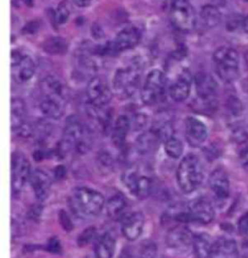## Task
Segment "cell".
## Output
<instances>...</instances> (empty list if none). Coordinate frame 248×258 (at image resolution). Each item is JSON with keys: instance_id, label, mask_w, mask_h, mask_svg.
<instances>
[{"instance_id": "obj_37", "label": "cell", "mask_w": 248, "mask_h": 258, "mask_svg": "<svg viewBox=\"0 0 248 258\" xmlns=\"http://www.w3.org/2000/svg\"><path fill=\"white\" fill-rule=\"evenodd\" d=\"M227 107L230 113L234 116H238L241 114L243 110V106L241 102L236 97H230L227 101Z\"/></svg>"}, {"instance_id": "obj_50", "label": "cell", "mask_w": 248, "mask_h": 258, "mask_svg": "<svg viewBox=\"0 0 248 258\" xmlns=\"http://www.w3.org/2000/svg\"><path fill=\"white\" fill-rule=\"evenodd\" d=\"M65 173H66V170H65V167L64 166H62V165H59L57 167V169H56V172H55V174H56V177L57 178H62V177L65 175Z\"/></svg>"}, {"instance_id": "obj_29", "label": "cell", "mask_w": 248, "mask_h": 258, "mask_svg": "<svg viewBox=\"0 0 248 258\" xmlns=\"http://www.w3.org/2000/svg\"><path fill=\"white\" fill-rule=\"evenodd\" d=\"M14 69H17V80L20 82H26L34 76L35 64L31 57L24 55L22 62Z\"/></svg>"}, {"instance_id": "obj_5", "label": "cell", "mask_w": 248, "mask_h": 258, "mask_svg": "<svg viewBox=\"0 0 248 258\" xmlns=\"http://www.w3.org/2000/svg\"><path fill=\"white\" fill-rule=\"evenodd\" d=\"M167 78L160 70L152 71L142 89V103L146 106H154L161 102L166 93Z\"/></svg>"}, {"instance_id": "obj_23", "label": "cell", "mask_w": 248, "mask_h": 258, "mask_svg": "<svg viewBox=\"0 0 248 258\" xmlns=\"http://www.w3.org/2000/svg\"><path fill=\"white\" fill-rule=\"evenodd\" d=\"M116 249V239L110 232L99 237L95 244L96 258H113Z\"/></svg>"}, {"instance_id": "obj_1", "label": "cell", "mask_w": 248, "mask_h": 258, "mask_svg": "<svg viewBox=\"0 0 248 258\" xmlns=\"http://www.w3.org/2000/svg\"><path fill=\"white\" fill-rule=\"evenodd\" d=\"M70 204L72 210L81 218L98 216L105 206V198L99 191L88 188H77L73 190Z\"/></svg>"}, {"instance_id": "obj_16", "label": "cell", "mask_w": 248, "mask_h": 258, "mask_svg": "<svg viewBox=\"0 0 248 258\" xmlns=\"http://www.w3.org/2000/svg\"><path fill=\"white\" fill-rule=\"evenodd\" d=\"M141 40V32L136 27H127L118 33L113 46L116 53L125 51L136 47Z\"/></svg>"}, {"instance_id": "obj_3", "label": "cell", "mask_w": 248, "mask_h": 258, "mask_svg": "<svg viewBox=\"0 0 248 258\" xmlns=\"http://www.w3.org/2000/svg\"><path fill=\"white\" fill-rule=\"evenodd\" d=\"M142 75L141 61H134L125 68H119L116 72L113 87L118 97L128 98L136 92Z\"/></svg>"}, {"instance_id": "obj_48", "label": "cell", "mask_w": 248, "mask_h": 258, "mask_svg": "<svg viewBox=\"0 0 248 258\" xmlns=\"http://www.w3.org/2000/svg\"><path fill=\"white\" fill-rule=\"evenodd\" d=\"M75 5H77L80 8H85L88 7L91 3V0H72Z\"/></svg>"}, {"instance_id": "obj_9", "label": "cell", "mask_w": 248, "mask_h": 258, "mask_svg": "<svg viewBox=\"0 0 248 258\" xmlns=\"http://www.w3.org/2000/svg\"><path fill=\"white\" fill-rule=\"evenodd\" d=\"M86 96L91 106L101 108L111 102L113 93L102 78L93 77L87 83Z\"/></svg>"}, {"instance_id": "obj_15", "label": "cell", "mask_w": 248, "mask_h": 258, "mask_svg": "<svg viewBox=\"0 0 248 258\" xmlns=\"http://www.w3.org/2000/svg\"><path fill=\"white\" fill-rule=\"evenodd\" d=\"M210 188L218 200H227L230 196V180L227 172L222 168H217L212 172L209 179Z\"/></svg>"}, {"instance_id": "obj_13", "label": "cell", "mask_w": 248, "mask_h": 258, "mask_svg": "<svg viewBox=\"0 0 248 258\" xmlns=\"http://www.w3.org/2000/svg\"><path fill=\"white\" fill-rule=\"evenodd\" d=\"M194 81L198 97L205 103L213 104L217 92V83L215 80L211 75L200 72L195 76Z\"/></svg>"}, {"instance_id": "obj_17", "label": "cell", "mask_w": 248, "mask_h": 258, "mask_svg": "<svg viewBox=\"0 0 248 258\" xmlns=\"http://www.w3.org/2000/svg\"><path fill=\"white\" fill-rule=\"evenodd\" d=\"M191 74L188 70H183L177 80L173 82L170 86L169 92L171 98L175 102H182L188 98L191 90Z\"/></svg>"}, {"instance_id": "obj_14", "label": "cell", "mask_w": 248, "mask_h": 258, "mask_svg": "<svg viewBox=\"0 0 248 258\" xmlns=\"http://www.w3.org/2000/svg\"><path fill=\"white\" fill-rule=\"evenodd\" d=\"M121 223L122 234L129 241L137 240L142 233L144 226V217L140 212H134L124 216Z\"/></svg>"}, {"instance_id": "obj_35", "label": "cell", "mask_w": 248, "mask_h": 258, "mask_svg": "<svg viewBox=\"0 0 248 258\" xmlns=\"http://www.w3.org/2000/svg\"><path fill=\"white\" fill-rule=\"evenodd\" d=\"M97 237V231L96 228L93 226L87 227L86 229H84L81 235L78 238V244L79 246H84L88 244H90L93 240L96 239Z\"/></svg>"}, {"instance_id": "obj_26", "label": "cell", "mask_w": 248, "mask_h": 258, "mask_svg": "<svg viewBox=\"0 0 248 258\" xmlns=\"http://www.w3.org/2000/svg\"><path fill=\"white\" fill-rule=\"evenodd\" d=\"M213 243L211 241V237L205 233L195 235L193 238V252L196 258H210Z\"/></svg>"}, {"instance_id": "obj_51", "label": "cell", "mask_w": 248, "mask_h": 258, "mask_svg": "<svg viewBox=\"0 0 248 258\" xmlns=\"http://www.w3.org/2000/svg\"><path fill=\"white\" fill-rule=\"evenodd\" d=\"M241 28H242L243 32H245V33H247L248 34V16L243 17L242 24H241Z\"/></svg>"}, {"instance_id": "obj_27", "label": "cell", "mask_w": 248, "mask_h": 258, "mask_svg": "<svg viewBox=\"0 0 248 258\" xmlns=\"http://www.w3.org/2000/svg\"><path fill=\"white\" fill-rule=\"evenodd\" d=\"M107 214L113 220H120L124 217L126 209V200L122 195H115L112 197L106 205Z\"/></svg>"}, {"instance_id": "obj_28", "label": "cell", "mask_w": 248, "mask_h": 258, "mask_svg": "<svg viewBox=\"0 0 248 258\" xmlns=\"http://www.w3.org/2000/svg\"><path fill=\"white\" fill-rule=\"evenodd\" d=\"M43 48L49 55H62L67 52L68 44L62 37H51L45 41Z\"/></svg>"}, {"instance_id": "obj_45", "label": "cell", "mask_w": 248, "mask_h": 258, "mask_svg": "<svg viewBox=\"0 0 248 258\" xmlns=\"http://www.w3.org/2000/svg\"><path fill=\"white\" fill-rule=\"evenodd\" d=\"M239 162L242 168L248 171V147L243 148L239 153Z\"/></svg>"}, {"instance_id": "obj_44", "label": "cell", "mask_w": 248, "mask_h": 258, "mask_svg": "<svg viewBox=\"0 0 248 258\" xmlns=\"http://www.w3.org/2000/svg\"><path fill=\"white\" fill-rule=\"evenodd\" d=\"M91 35L93 36L96 40H101L105 37V33L99 24H95L91 26Z\"/></svg>"}, {"instance_id": "obj_24", "label": "cell", "mask_w": 248, "mask_h": 258, "mask_svg": "<svg viewBox=\"0 0 248 258\" xmlns=\"http://www.w3.org/2000/svg\"><path fill=\"white\" fill-rule=\"evenodd\" d=\"M161 142L158 135L154 129L148 130L147 132L142 133L137 139L136 146L139 153L141 154H150L157 149V146Z\"/></svg>"}, {"instance_id": "obj_38", "label": "cell", "mask_w": 248, "mask_h": 258, "mask_svg": "<svg viewBox=\"0 0 248 258\" xmlns=\"http://www.w3.org/2000/svg\"><path fill=\"white\" fill-rule=\"evenodd\" d=\"M97 161L99 166L102 167L103 169H111L114 164V159L112 155L107 151H101L99 153Z\"/></svg>"}, {"instance_id": "obj_42", "label": "cell", "mask_w": 248, "mask_h": 258, "mask_svg": "<svg viewBox=\"0 0 248 258\" xmlns=\"http://www.w3.org/2000/svg\"><path fill=\"white\" fill-rule=\"evenodd\" d=\"M238 230L244 236H248V213L243 215L238 222Z\"/></svg>"}, {"instance_id": "obj_8", "label": "cell", "mask_w": 248, "mask_h": 258, "mask_svg": "<svg viewBox=\"0 0 248 258\" xmlns=\"http://www.w3.org/2000/svg\"><path fill=\"white\" fill-rule=\"evenodd\" d=\"M88 129L81 122L80 118L72 115L66 119L64 136L59 145V153L65 154L72 148H76L77 144L84 137Z\"/></svg>"}, {"instance_id": "obj_46", "label": "cell", "mask_w": 248, "mask_h": 258, "mask_svg": "<svg viewBox=\"0 0 248 258\" xmlns=\"http://www.w3.org/2000/svg\"><path fill=\"white\" fill-rule=\"evenodd\" d=\"M24 55H23L21 52H19L18 50H13L12 54H11V66L13 68L17 67L24 58Z\"/></svg>"}, {"instance_id": "obj_11", "label": "cell", "mask_w": 248, "mask_h": 258, "mask_svg": "<svg viewBox=\"0 0 248 258\" xmlns=\"http://www.w3.org/2000/svg\"><path fill=\"white\" fill-rule=\"evenodd\" d=\"M194 236L184 224H179L169 230L166 243L168 246L177 251H185L192 246Z\"/></svg>"}, {"instance_id": "obj_31", "label": "cell", "mask_w": 248, "mask_h": 258, "mask_svg": "<svg viewBox=\"0 0 248 258\" xmlns=\"http://www.w3.org/2000/svg\"><path fill=\"white\" fill-rule=\"evenodd\" d=\"M41 111L51 119H59L63 115L64 109L63 104L57 102L55 100L45 99L40 104Z\"/></svg>"}, {"instance_id": "obj_41", "label": "cell", "mask_w": 248, "mask_h": 258, "mask_svg": "<svg viewBox=\"0 0 248 258\" xmlns=\"http://www.w3.org/2000/svg\"><path fill=\"white\" fill-rule=\"evenodd\" d=\"M59 222L61 226L66 230V231H71L73 229V224H72L71 219L68 216V214L65 211H60L59 213Z\"/></svg>"}, {"instance_id": "obj_18", "label": "cell", "mask_w": 248, "mask_h": 258, "mask_svg": "<svg viewBox=\"0 0 248 258\" xmlns=\"http://www.w3.org/2000/svg\"><path fill=\"white\" fill-rule=\"evenodd\" d=\"M185 134L187 141L193 147L203 144L208 138V129L200 120L194 117L187 118L185 123Z\"/></svg>"}, {"instance_id": "obj_39", "label": "cell", "mask_w": 248, "mask_h": 258, "mask_svg": "<svg viewBox=\"0 0 248 258\" xmlns=\"http://www.w3.org/2000/svg\"><path fill=\"white\" fill-rule=\"evenodd\" d=\"M242 20L243 17L239 16V15H233L228 19L227 22V28L230 31H234L237 29L238 27H241V24H242Z\"/></svg>"}, {"instance_id": "obj_4", "label": "cell", "mask_w": 248, "mask_h": 258, "mask_svg": "<svg viewBox=\"0 0 248 258\" xmlns=\"http://www.w3.org/2000/svg\"><path fill=\"white\" fill-rule=\"evenodd\" d=\"M213 63L217 76L225 82L236 81L239 74V57L234 48L221 47L213 53Z\"/></svg>"}, {"instance_id": "obj_32", "label": "cell", "mask_w": 248, "mask_h": 258, "mask_svg": "<svg viewBox=\"0 0 248 258\" xmlns=\"http://www.w3.org/2000/svg\"><path fill=\"white\" fill-rule=\"evenodd\" d=\"M157 245L152 240H145L132 250L129 258H156Z\"/></svg>"}, {"instance_id": "obj_19", "label": "cell", "mask_w": 248, "mask_h": 258, "mask_svg": "<svg viewBox=\"0 0 248 258\" xmlns=\"http://www.w3.org/2000/svg\"><path fill=\"white\" fill-rule=\"evenodd\" d=\"M40 89L45 99H51L64 103L65 100V89L63 84L57 78L53 76L46 77L40 82Z\"/></svg>"}, {"instance_id": "obj_30", "label": "cell", "mask_w": 248, "mask_h": 258, "mask_svg": "<svg viewBox=\"0 0 248 258\" xmlns=\"http://www.w3.org/2000/svg\"><path fill=\"white\" fill-rule=\"evenodd\" d=\"M201 19L207 27L213 28L221 22V13L214 5H205L202 8Z\"/></svg>"}, {"instance_id": "obj_36", "label": "cell", "mask_w": 248, "mask_h": 258, "mask_svg": "<svg viewBox=\"0 0 248 258\" xmlns=\"http://www.w3.org/2000/svg\"><path fill=\"white\" fill-rule=\"evenodd\" d=\"M70 16V10L68 8L67 2L63 1L61 2L57 9V12L55 13V18L56 21L59 24H65Z\"/></svg>"}, {"instance_id": "obj_40", "label": "cell", "mask_w": 248, "mask_h": 258, "mask_svg": "<svg viewBox=\"0 0 248 258\" xmlns=\"http://www.w3.org/2000/svg\"><path fill=\"white\" fill-rule=\"evenodd\" d=\"M145 125H146V117L142 113H138L137 115H135L133 118L132 123H131V126H133L135 131L143 129L145 127Z\"/></svg>"}, {"instance_id": "obj_6", "label": "cell", "mask_w": 248, "mask_h": 258, "mask_svg": "<svg viewBox=\"0 0 248 258\" xmlns=\"http://www.w3.org/2000/svg\"><path fill=\"white\" fill-rule=\"evenodd\" d=\"M170 15L172 23L178 30L188 32L195 27V11L188 0H173Z\"/></svg>"}, {"instance_id": "obj_2", "label": "cell", "mask_w": 248, "mask_h": 258, "mask_svg": "<svg viewBox=\"0 0 248 258\" xmlns=\"http://www.w3.org/2000/svg\"><path fill=\"white\" fill-rule=\"evenodd\" d=\"M204 180V168L200 159L193 154L185 156L177 170L178 187L184 194H191L201 186Z\"/></svg>"}, {"instance_id": "obj_7", "label": "cell", "mask_w": 248, "mask_h": 258, "mask_svg": "<svg viewBox=\"0 0 248 258\" xmlns=\"http://www.w3.org/2000/svg\"><path fill=\"white\" fill-rule=\"evenodd\" d=\"M30 163L22 152H14L11 158V188L13 194H19L30 179Z\"/></svg>"}, {"instance_id": "obj_33", "label": "cell", "mask_w": 248, "mask_h": 258, "mask_svg": "<svg viewBox=\"0 0 248 258\" xmlns=\"http://www.w3.org/2000/svg\"><path fill=\"white\" fill-rule=\"evenodd\" d=\"M165 151L172 159H179L183 153V144L180 140L173 137L165 142Z\"/></svg>"}, {"instance_id": "obj_25", "label": "cell", "mask_w": 248, "mask_h": 258, "mask_svg": "<svg viewBox=\"0 0 248 258\" xmlns=\"http://www.w3.org/2000/svg\"><path fill=\"white\" fill-rule=\"evenodd\" d=\"M131 128L130 120L125 115L118 116L113 128L112 140L116 146L121 147L126 141L127 135Z\"/></svg>"}, {"instance_id": "obj_10", "label": "cell", "mask_w": 248, "mask_h": 258, "mask_svg": "<svg viewBox=\"0 0 248 258\" xmlns=\"http://www.w3.org/2000/svg\"><path fill=\"white\" fill-rule=\"evenodd\" d=\"M123 182L131 192L141 200L147 198L152 192V179L144 175H139L134 170H128L123 174Z\"/></svg>"}, {"instance_id": "obj_52", "label": "cell", "mask_w": 248, "mask_h": 258, "mask_svg": "<svg viewBox=\"0 0 248 258\" xmlns=\"http://www.w3.org/2000/svg\"><path fill=\"white\" fill-rule=\"evenodd\" d=\"M23 1L27 7H32L33 6V0H23Z\"/></svg>"}, {"instance_id": "obj_53", "label": "cell", "mask_w": 248, "mask_h": 258, "mask_svg": "<svg viewBox=\"0 0 248 258\" xmlns=\"http://www.w3.org/2000/svg\"><path fill=\"white\" fill-rule=\"evenodd\" d=\"M244 85H245V88H246V90H247L248 92V79L245 81V82H244Z\"/></svg>"}, {"instance_id": "obj_47", "label": "cell", "mask_w": 248, "mask_h": 258, "mask_svg": "<svg viewBox=\"0 0 248 258\" xmlns=\"http://www.w3.org/2000/svg\"><path fill=\"white\" fill-rule=\"evenodd\" d=\"M38 29H39V24L35 22V21H33V22L28 23V24L24 26L23 32L27 33V34H33V33H35V32L38 31Z\"/></svg>"}, {"instance_id": "obj_34", "label": "cell", "mask_w": 248, "mask_h": 258, "mask_svg": "<svg viewBox=\"0 0 248 258\" xmlns=\"http://www.w3.org/2000/svg\"><path fill=\"white\" fill-rule=\"evenodd\" d=\"M156 134L158 135L159 139L161 142H164L169 141L170 139H172L174 137V128L172 123L166 121L164 123H161L158 127H156L154 129Z\"/></svg>"}, {"instance_id": "obj_21", "label": "cell", "mask_w": 248, "mask_h": 258, "mask_svg": "<svg viewBox=\"0 0 248 258\" xmlns=\"http://www.w3.org/2000/svg\"><path fill=\"white\" fill-rule=\"evenodd\" d=\"M210 258H238V249L234 240L220 238L213 243Z\"/></svg>"}, {"instance_id": "obj_20", "label": "cell", "mask_w": 248, "mask_h": 258, "mask_svg": "<svg viewBox=\"0 0 248 258\" xmlns=\"http://www.w3.org/2000/svg\"><path fill=\"white\" fill-rule=\"evenodd\" d=\"M29 180L37 200H46L52 188V180L47 173L43 170L36 169L31 172Z\"/></svg>"}, {"instance_id": "obj_49", "label": "cell", "mask_w": 248, "mask_h": 258, "mask_svg": "<svg viewBox=\"0 0 248 258\" xmlns=\"http://www.w3.org/2000/svg\"><path fill=\"white\" fill-rule=\"evenodd\" d=\"M38 207H40V206H38V205H34L32 208H31V212H30V218H32V219H36V218H38V217H40V215H41V208H38Z\"/></svg>"}, {"instance_id": "obj_43", "label": "cell", "mask_w": 248, "mask_h": 258, "mask_svg": "<svg viewBox=\"0 0 248 258\" xmlns=\"http://www.w3.org/2000/svg\"><path fill=\"white\" fill-rule=\"evenodd\" d=\"M47 250L54 253H59L61 249V246L59 244V240H57L56 238H53L48 241L47 245Z\"/></svg>"}, {"instance_id": "obj_22", "label": "cell", "mask_w": 248, "mask_h": 258, "mask_svg": "<svg viewBox=\"0 0 248 258\" xmlns=\"http://www.w3.org/2000/svg\"><path fill=\"white\" fill-rule=\"evenodd\" d=\"M26 106L21 98H12L11 100V129L18 132L26 124Z\"/></svg>"}, {"instance_id": "obj_54", "label": "cell", "mask_w": 248, "mask_h": 258, "mask_svg": "<svg viewBox=\"0 0 248 258\" xmlns=\"http://www.w3.org/2000/svg\"><path fill=\"white\" fill-rule=\"evenodd\" d=\"M245 1H248V0H245Z\"/></svg>"}, {"instance_id": "obj_12", "label": "cell", "mask_w": 248, "mask_h": 258, "mask_svg": "<svg viewBox=\"0 0 248 258\" xmlns=\"http://www.w3.org/2000/svg\"><path fill=\"white\" fill-rule=\"evenodd\" d=\"M192 222L208 224L214 219V209L212 202L205 198H198L191 201L188 207Z\"/></svg>"}]
</instances>
